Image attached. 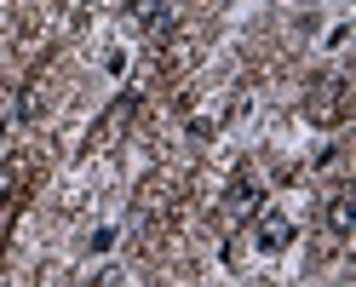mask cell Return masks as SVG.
Wrapping results in <instances>:
<instances>
[{"mask_svg": "<svg viewBox=\"0 0 356 287\" xmlns=\"http://www.w3.org/2000/svg\"><path fill=\"white\" fill-rule=\"evenodd\" d=\"M127 12H132V24L149 29V35H167V24H172L167 0H127Z\"/></svg>", "mask_w": 356, "mask_h": 287, "instance_id": "obj_1", "label": "cell"}, {"mask_svg": "<svg viewBox=\"0 0 356 287\" xmlns=\"http://www.w3.org/2000/svg\"><path fill=\"white\" fill-rule=\"evenodd\" d=\"M310 115L316 121H339L345 115V81H322V98H310Z\"/></svg>", "mask_w": 356, "mask_h": 287, "instance_id": "obj_3", "label": "cell"}, {"mask_svg": "<svg viewBox=\"0 0 356 287\" xmlns=\"http://www.w3.org/2000/svg\"><path fill=\"white\" fill-rule=\"evenodd\" d=\"M230 213H248V207H259V184L253 179H236V190H230V202H225Z\"/></svg>", "mask_w": 356, "mask_h": 287, "instance_id": "obj_5", "label": "cell"}, {"mask_svg": "<svg viewBox=\"0 0 356 287\" xmlns=\"http://www.w3.org/2000/svg\"><path fill=\"white\" fill-rule=\"evenodd\" d=\"M253 241H259L264 253H282L287 241H293V224H287L282 213H264V218H259V230H253Z\"/></svg>", "mask_w": 356, "mask_h": 287, "instance_id": "obj_2", "label": "cell"}, {"mask_svg": "<svg viewBox=\"0 0 356 287\" xmlns=\"http://www.w3.org/2000/svg\"><path fill=\"white\" fill-rule=\"evenodd\" d=\"M350 224H356V202H350V190H339L327 202V230L333 236H350Z\"/></svg>", "mask_w": 356, "mask_h": 287, "instance_id": "obj_4", "label": "cell"}]
</instances>
